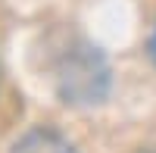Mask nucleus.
Here are the masks:
<instances>
[{
	"label": "nucleus",
	"instance_id": "obj_1",
	"mask_svg": "<svg viewBox=\"0 0 156 153\" xmlns=\"http://www.w3.org/2000/svg\"><path fill=\"white\" fill-rule=\"evenodd\" d=\"M106 62L100 59V53H81L75 56L69 66H66V75H62V91L66 97H78V100H97L106 91Z\"/></svg>",
	"mask_w": 156,
	"mask_h": 153
},
{
	"label": "nucleus",
	"instance_id": "obj_2",
	"mask_svg": "<svg viewBox=\"0 0 156 153\" xmlns=\"http://www.w3.org/2000/svg\"><path fill=\"white\" fill-rule=\"evenodd\" d=\"M9 153H78L72 147L69 137H62L56 128H47V125H37V128L25 131Z\"/></svg>",
	"mask_w": 156,
	"mask_h": 153
},
{
	"label": "nucleus",
	"instance_id": "obj_3",
	"mask_svg": "<svg viewBox=\"0 0 156 153\" xmlns=\"http://www.w3.org/2000/svg\"><path fill=\"white\" fill-rule=\"evenodd\" d=\"M150 59L156 62V28H153V37H150Z\"/></svg>",
	"mask_w": 156,
	"mask_h": 153
},
{
	"label": "nucleus",
	"instance_id": "obj_4",
	"mask_svg": "<svg viewBox=\"0 0 156 153\" xmlns=\"http://www.w3.org/2000/svg\"><path fill=\"white\" fill-rule=\"evenodd\" d=\"M140 153H156V147H150V150H140Z\"/></svg>",
	"mask_w": 156,
	"mask_h": 153
}]
</instances>
